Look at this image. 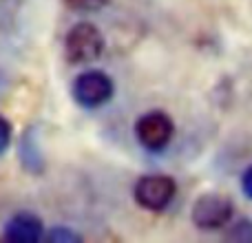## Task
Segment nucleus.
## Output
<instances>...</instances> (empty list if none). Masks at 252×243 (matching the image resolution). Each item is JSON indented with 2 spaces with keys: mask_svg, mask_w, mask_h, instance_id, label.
<instances>
[{
  "mask_svg": "<svg viewBox=\"0 0 252 243\" xmlns=\"http://www.w3.org/2000/svg\"><path fill=\"white\" fill-rule=\"evenodd\" d=\"M133 130L142 148H146L148 152H161L173 142L175 122L164 111H148L137 118Z\"/></svg>",
  "mask_w": 252,
  "mask_h": 243,
  "instance_id": "39448f33",
  "label": "nucleus"
},
{
  "mask_svg": "<svg viewBox=\"0 0 252 243\" xmlns=\"http://www.w3.org/2000/svg\"><path fill=\"white\" fill-rule=\"evenodd\" d=\"M44 237H47V241H53V243H69V241L80 243L82 241V235H78V232L71 230V228H62V226L49 230Z\"/></svg>",
  "mask_w": 252,
  "mask_h": 243,
  "instance_id": "9d476101",
  "label": "nucleus"
},
{
  "mask_svg": "<svg viewBox=\"0 0 252 243\" xmlns=\"http://www.w3.org/2000/svg\"><path fill=\"white\" fill-rule=\"evenodd\" d=\"M235 217V204L230 197L219 195V192H206L197 197L190 210V221L195 228L206 232H215L226 228Z\"/></svg>",
  "mask_w": 252,
  "mask_h": 243,
  "instance_id": "f03ea898",
  "label": "nucleus"
},
{
  "mask_svg": "<svg viewBox=\"0 0 252 243\" xmlns=\"http://www.w3.org/2000/svg\"><path fill=\"white\" fill-rule=\"evenodd\" d=\"M177 195V183L168 175H144L135 182L133 199L139 208L148 213H161L173 204Z\"/></svg>",
  "mask_w": 252,
  "mask_h": 243,
  "instance_id": "20e7f679",
  "label": "nucleus"
},
{
  "mask_svg": "<svg viewBox=\"0 0 252 243\" xmlns=\"http://www.w3.org/2000/svg\"><path fill=\"white\" fill-rule=\"evenodd\" d=\"M104 53V35L93 22H78L64 38V58L73 66L97 62Z\"/></svg>",
  "mask_w": 252,
  "mask_h": 243,
  "instance_id": "f257e3e1",
  "label": "nucleus"
},
{
  "mask_svg": "<svg viewBox=\"0 0 252 243\" xmlns=\"http://www.w3.org/2000/svg\"><path fill=\"white\" fill-rule=\"evenodd\" d=\"M115 93V84L109 73L100 69H89L80 73L73 80L71 87V95H73L75 104L82 109H100L106 102H111Z\"/></svg>",
  "mask_w": 252,
  "mask_h": 243,
  "instance_id": "7ed1b4c3",
  "label": "nucleus"
},
{
  "mask_svg": "<svg viewBox=\"0 0 252 243\" xmlns=\"http://www.w3.org/2000/svg\"><path fill=\"white\" fill-rule=\"evenodd\" d=\"M11 139H13V128L9 124V120L4 115H0V157L9 151L11 146Z\"/></svg>",
  "mask_w": 252,
  "mask_h": 243,
  "instance_id": "9b49d317",
  "label": "nucleus"
},
{
  "mask_svg": "<svg viewBox=\"0 0 252 243\" xmlns=\"http://www.w3.org/2000/svg\"><path fill=\"white\" fill-rule=\"evenodd\" d=\"M241 192H244L246 199L252 201V164L244 170V175H241Z\"/></svg>",
  "mask_w": 252,
  "mask_h": 243,
  "instance_id": "f8f14e48",
  "label": "nucleus"
},
{
  "mask_svg": "<svg viewBox=\"0 0 252 243\" xmlns=\"http://www.w3.org/2000/svg\"><path fill=\"white\" fill-rule=\"evenodd\" d=\"M64 4L75 13H95L109 4V0H64Z\"/></svg>",
  "mask_w": 252,
  "mask_h": 243,
  "instance_id": "1a4fd4ad",
  "label": "nucleus"
},
{
  "mask_svg": "<svg viewBox=\"0 0 252 243\" xmlns=\"http://www.w3.org/2000/svg\"><path fill=\"white\" fill-rule=\"evenodd\" d=\"M20 161L22 168L31 175H40L44 170V157L40 152L38 137H35L33 128H29L20 139Z\"/></svg>",
  "mask_w": 252,
  "mask_h": 243,
  "instance_id": "0eeeda50",
  "label": "nucleus"
},
{
  "mask_svg": "<svg viewBox=\"0 0 252 243\" xmlns=\"http://www.w3.org/2000/svg\"><path fill=\"white\" fill-rule=\"evenodd\" d=\"M228 241H241V243H252V221L250 219H237L230 221V228L226 232Z\"/></svg>",
  "mask_w": 252,
  "mask_h": 243,
  "instance_id": "6e6552de",
  "label": "nucleus"
},
{
  "mask_svg": "<svg viewBox=\"0 0 252 243\" xmlns=\"http://www.w3.org/2000/svg\"><path fill=\"white\" fill-rule=\"evenodd\" d=\"M2 237L9 243H35L44 239V223L38 214L18 213L7 221Z\"/></svg>",
  "mask_w": 252,
  "mask_h": 243,
  "instance_id": "423d86ee",
  "label": "nucleus"
}]
</instances>
